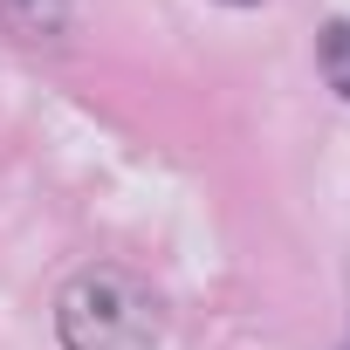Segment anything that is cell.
I'll return each mask as SVG.
<instances>
[{
    "label": "cell",
    "mask_w": 350,
    "mask_h": 350,
    "mask_svg": "<svg viewBox=\"0 0 350 350\" xmlns=\"http://www.w3.org/2000/svg\"><path fill=\"white\" fill-rule=\"evenodd\" d=\"M227 8H254V0H227Z\"/></svg>",
    "instance_id": "obj_4"
},
{
    "label": "cell",
    "mask_w": 350,
    "mask_h": 350,
    "mask_svg": "<svg viewBox=\"0 0 350 350\" xmlns=\"http://www.w3.org/2000/svg\"><path fill=\"white\" fill-rule=\"evenodd\" d=\"M55 336L62 350H158L165 309L131 268H83L55 295Z\"/></svg>",
    "instance_id": "obj_1"
},
{
    "label": "cell",
    "mask_w": 350,
    "mask_h": 350,
    "mask_svg": "<svg viewBox=\"0 0 350 350\" xmlns=\"http://www.w3.org/2000/svg\"><path fill=\"white\" fill-rule=\"evenodd\" d=\"M316 62H323V83L350 103V21H329L323 42H316Z\"/></svg>",
    "instance_id": "obj_3"
},
{
    "label": "cell",
    "mask_w": 350,
    "mask_h": 350,
    "mask_svg": "<svg viewBox=\"0 0 350 350\" xmlns=\"http://www.w3.org/2000/svg\"><path fill=\"white\" fill-rule=\"evenodd\" d=\"M0 28L21 42H55L69 28V0H0Z\"/></svg>",
    "instance_id": "obj_2"
}]
</instances>
